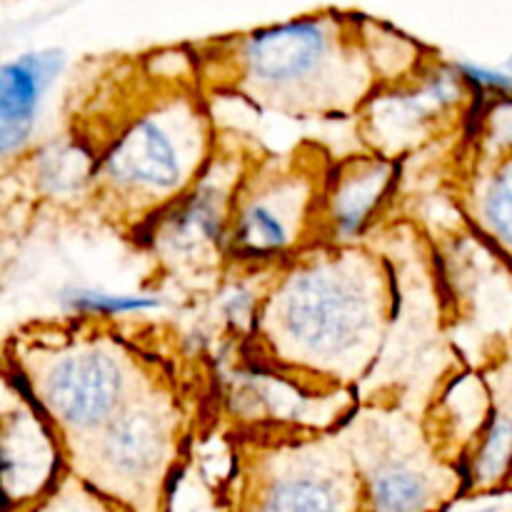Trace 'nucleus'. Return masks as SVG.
<instances>
[{
	"label": "nucleus",
	"instance_id": "obj_1",
	"mask_svg": "<svg viewBox=\"0 0 512 512\" xmlns=\"http://www.w3.org/2000/svg\"><path fill=\"white\" fill-rule=\"evenodd\" d=\"M398 315L388 255L368 243H320L270 273L250 355L315 388L355 393L378 370Z\"/></svg>",
	"mask_w": 512,
	"mask_h": 512
},
{
	"label": "nucleus",
	"instance_id": "obj_2",
	"mask_svg": "<svg viewBox=\"0 0 512 512\" xmlns=\"http://www.w3.org/2000/svg\"><path fill=\"white\" fill-rule=\"evenodd\" d=\"M375 18L325 8L195 43L205 93L235 95L285 118H353L385 85Z\"/></svg>",
	"mask_w": 512,
	"mask_h": 512
},
{
	"label": "nucleus",
	"instance_id": "obj_3",
	"mask_svg": "<svg viewBox=\"0 0 512 512\" xmlns=\"http://www.w3.org/2000/svg\"><path fill=\"white\" fill-rule=\"evenodd\" d=\"M220 145L208 93L193 73H153L95 150L88 198L100 215L135 235L205 173Z\"/></svg>",
	"mask_w": 512,
	"mask_h": 512
},
{
	"label": "nucleus",
	"instance_id": "obj_4",
	"mask_svg": "<svg viewBox=\"0 0 512 512\" xmlns=\"http://www.w3.org/2000/svg\"><path fill=\"white\" fill-rule=\"evenodd\" d=\"M5 373L25 390L60 440L88 438L145 388L165 378L150 355L108 320L35 323L5 340Z\"/></svg>",
	"mask_w": 512,
	"mask_h": 512
},
{
	"label": "nucleus",
	"instance_id": "obj_5",
	"mask_svg": "<svg viewBox=\"0 0 512 512\" xmlns=\"http://www.w3.org/2000/svg\"><path fill=\"white\" fill-rule=\"evenodd\" d=\"M215 512H368L365 485L338 428H228Z\"/></svg>",
	"mask_w": 512,
	"mask_h": 512
},
{
	"label": "nucleus",
	"instance_id": "obj_6",
	"mask_svg": "<svg viewBox=\"0 0 512 512\" xmlns=\"http://www.w3.org/2000/svg\"><path fill=\"white\" fill-rule=\"evenodd\" d=\"M190 443L193 415L165 375L63 455L68 470L130 512H170Z\"/></svg>",
	"mask_w": 512,
	"mask_h": 512
},
{
	"label": "nucleus",
	"instance_id": "obj_7",
	"mask_svg": "<svg viewBox=\"0 0 512 512\" xmlns=\"http://www.w3.org/2000/svg\"><path fill=\"white\" fill-rule=\"evenodd\" d=\"M365 485L368 512H448L465 500V468L438 443L423 413L370 398L340 423Z\"/></svg>",
	"mask_w": 512,
	"mask_h": 512
},
{
	"label": "nucleus",
	"instance_id": "obj_8",
	"mask_svg": "<svg viewBox=\"0 0 512 512\" xmlns=\"http://www.w3.org/2000/svg\"><path fill=\"white\" fill-rule=\"evenodd\" d=\"M333 160L320 145L255 153L238 185L228 233V263L268 270L318 245V215Z\"/></svg>",
	"mask_w": 512,
	"mask_h": 512
},
{
	"label": "nucleus",
	"instance_id": "obj_9",
	"mask_svg": "<svg viewBox=\"0 0 512 512\" xmlns=\"http://www.w3.org/2000/svg\"><path fill=\"white\" fill-rule=\"evenodd\" d=\"M253 155L243 140L220 138L213 160L193 188L135 233L165 273L188 278L223 270L235 193Z\"/></svg>",
	"mask_w": 512,
	"mask_h": 512
},
{
	"label": "nucleus",
	"instance_id": "obj_10",
	"mask_svg": "<svg viewBox=\"0 0 512 512\" xmlns=\"http://www.w3.org/2000/svg\"><path fill=\"white\" fill-rule=\"evenodd\" d=\"M473 105L478 100L463 83L453 60L433 53L418 73L383 85L373 95L358 115L360 133L368 150L398 160L438 138Z\"/></svg>",
	"mask_w": 512,
	"mask_h": 512
},
{
	"label": "nucleus",
	"instance_id": "obj_11",
	"mask_svg": "<svg viewBox=\"0 0 512 512\" xmlns=\"http://www.w3.org/2000/svg\"><path fill=\"white\" fill-rule=\"evenodd\" d=\"M0 458L5 512L33 505L68 470L58 435L10 373L3 375Z\"/></svg>",
	"mask_w": 512,
	"mask_h": 512
},
{
	"label": "nucleus",
	"instance_id": "obj_12",
	"mask_svg": "<svg viewBox=\"0 0 512 512\" xmlns=\"http://www.w3.org/2000/svg\"><path fill=\"white\" fill-rule=\"evenodd\" d=\"M398 173V160L373 150L333 160L320 198L318 245L365 243L393 200Z\"/></svg>",
	"mask_w": 512,
	"mask_h": 512
},
{
	"label": "nucleus",
	"instance_id": "obj_13",
	"mask_svg": "<svg viewBox=\"0 0 512 512\" xmlns=\"http://www.w3.org/2000/svg\"><path fill=\"white\" fill-rule=\"evenodd\" d=\"M63 65V50L43 48L15 55L0 68V158L5 170L28 155L40 103Z\"/></svg>",
	"mask_w": 512,
	"mask_h": 512
},
{
	"label": "nucleus",
	"instance_id": "obj_14",
	"mask_svg": "<svg viewBox=\"0 0 512 512\" xmlns=\"http://www.w3.org/2000/svg\"><path fill=\"white\" fill-rule=\"evenodd\" d=\"M490 385V415L465 458V500L503 495L512 470V353L503 350L483 368Z\"/></svg>",
	"mask_w": 512,
	"mask_h": 512
},
{
	"label": "nucleus",
	"instance_id": "obj_15",
	"mask_svg": "<svg viewBox=\"0 0 512 512\" xmlns=\"http://www.w3.org/2000/svg\"><path fill=\"white\" fill-rule=\"evenodd\" d=\"M465 220L512 270V143H493L478 155L460 185Z\"/></svg>",
	"mask_w": 512,
	"mask_h": 512
},
{
	"label": "nucleus",
	"instance_id": "obj_16",
	"mask_svg": "<svg viewBox=\"0 0 512 512\" xmlns=\"http://www.w3.org/2000/svg\"><path fill=\"white\" fill-rule=\"evenodd\" d=\"M63 303L75 318L108 320L110 323L115 318L150 313V310L158 308L160 300L150 298V295L108 293V290L98 288H70L63 293Z\"/></svg>",
	"mask_w": 512,
	"mask_h": 512
},
{
	"label": "nucleus",
	"instance_id": "obj_17",
	"mask_svg": "<svg viewBox=\"0 0 512 512\" xmlns=\"http://www.w3.org/2000/svg\"><path fill=\"white\" fill-rule=\"evenodd\" d=\"M18 512H130L123 503L108 498L85 483L73 470H65L58 483L40 500Z\"/></svg>",
	"mask_w": 512,
	"mask_h": 512
},
{
	"label": "nucleus",
	"instance_id": "obj_18",
	"mask_svg": "<svg viewBox=\"0 0 512 512\" xmlns=\"http://www.w3.org/2000/svg\"><path fill=\"white\" fill-rule=\"evenodd\" d=\"M510 493H512V470H510V475H508V483H505L503 495H510Z\"/></svg>",
	"mask_w": 512,
	"mask_h": 512
},
{
	"label": "nucleus",
	"instance_id": "obj_19",
	"mask_svg": "<svg viewBox=\"0 0 512 512\" xmlns=\"http://www.w3.org/2000/svg\"><path fill=\"white\" fill-rule=\"evenodd\" d=\"M505 68H508V70H510V73H512V53L508 55V60H505Z\"/></svg>",
	"mask_w": 512,
	"mask_h": 512
}]
</instances>
